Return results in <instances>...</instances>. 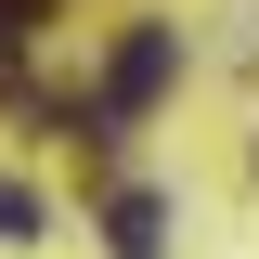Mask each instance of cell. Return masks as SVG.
Segmentation results:
<instances>
[{"mask_svg": "<svg viewBox=\"0 0 259 259\" xmlns=\"http://www.w3.org/2000/svg\"><path fill=\"white\" fill-rule=\"evenodd\" d=\"M26 233H39V194H26V182H0V246H26Z\"/></svg>", "mask_w": 259, "mask_h": 259, "instance_id": "3957f363", "label": "cell"}, {"mask_svg": "<svg viewBox=\"0 0 259 259\" xmlns=\"http://www.w3.org/2000/svg\"><path fill=\"white\" fill-rule=\"evenodd\" d=\"M104 246L117 259H156V194H117V207H104Z\"/></svg>", "mask_w": 259, "mask_h": 259, "instance_id": "7a4b0ae2", "label": "cell"}, {"mask_svg": "<svg viewBox=\"0 0 259 259\" xmlns=\"http://www.w3.org/2000/svg\"><path fill=\"white\" fill-rule=\"evenodd\" d=\"M168 78H182V39H168V26H130V39H117V65H104V117H91V130L143 117V104H156Z\"/></svg>", "mask_w": 259, "mask_h": 259, "instance_id": "6da1fadb", "label": "cell"}, {"mask_svg": "<svg viewBox=\"0 0 259 259\" xmlns=\"http://www.w3.org/2000/svg\"><path fill=\"white\" fill-rule=\"evenodd\" d=\"M13 78H26V39H13V13H0V91H13Z\"/></svg>", "mask_w": 259, "mask_h": 259, "instance_id": "277c9868", "label": "cell"}]
</instances>
